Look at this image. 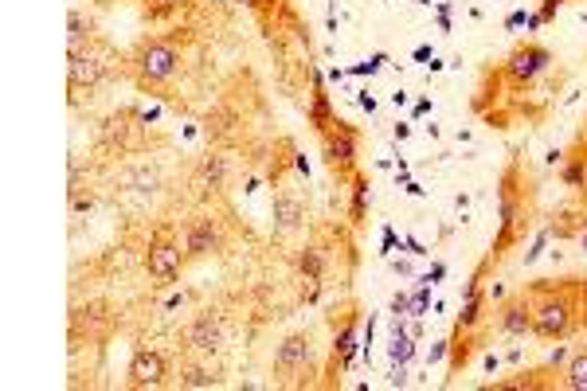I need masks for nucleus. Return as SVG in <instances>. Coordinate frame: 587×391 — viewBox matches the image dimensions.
<instances>
[{
  "label": "nucleus",
  "mask_w": 587,
  "mask_h": 391,
  "mask_svg": "<svg viewBox=\"0 0 587 391\" xmlns=\"http://www.w3.org/2000/svg\"><path fill=\"white\" fill-rule=\"evenodd\" d=\"M560 180H564V188H572V192H584L587 188V137H580V141L564 153V161H560Z\"/></svg>",
  "instance_id": "4468645a"
},
{
  "label": "nucleus",
  "mask_w": 587,
  "mask_h": 391,
  "mask_svg": "<svg viewBox=\"0 0 587 391\" xmlns=\"http://www.w3.org/2000/svg\"><path fill=\"white\" fill-rule=\"evenodd\" d=\"M67 28H71V47H83V44H91L94 40V20L91 16L83 20V12H71Z\"/></svg>",
  "instance_id": "5701e85b"
},
{
  "label": "nucleus",
  "mask_w": 587,
  "mask_h": 391,
  "mask_svg": "<svg viewBox=\"0 0 587 391\" xmlns=\"http://www.w3.org/2000/svg\"><path fill=\"white\" fill-rule=\"evenodd\" d=\"M357 102H361V110H368V114H376V110H380V102H376L368 90H361V94H357Z\"/></svg>",
  "instance_id": "2f4dec72"
},
{
  "label": "nucleus",
  "mask_w": 587,
  "mask_h": 391,
  "mask_svg": "<svg viewBox=\"0 0 587 391\" xmlns=\"http://www.w3.org/2000/svg\"><path fill=\"white\" fill-rule=\"evenodd\" d=\"M184 243L173 231H157L145 247V274L157 282V286H173L184 270Z\"/></svg>",
  "instance_id": "0eeeda50"
},
{
  "label": "nucleus",
  "mask_w": 587,
  "mask_h": 391,
  "mask_svg": "<svg viewBox=\"0 0 587 391\" xmlns=\"http://www.w3.org/2000/svg\"><path fill=\"white\" fill-rule=\"evenodd\" d=\"M497 333H505V337H533V305L525 298V290L497 305Z\"/></svg>",
  "instance_id": "ddd939ff"
},
{
  "label": "nucleus",
  "mask_w": 587,
  "mask_h": 391,
  "mask_svg": "<svg viewBox=\"0 0 587 391\" xmlns=\"http://www.w3.org/2000/svg\"><path fill=\"white\" fill-rule=\"evenodd\" d=\"M216 384H220V376L208 364H184L181 368V388L200 391V388H216Z\"/></svg>",
  "instance_id": "4be33fe9"
},
{
  "label": "nucleus",
  "mask_w": 587,
  "mask_h": 391,
  "mask_svg": "<svg viewBox=\"0 0 587 391\" xmlns=\"http://www.w3.org/2000/svg\"><path fill=\"white\" fill-rule=\"evenodd\" d=\"M392 133H396V141H407V137H411V126H407V122H396Z\"/></svg>",
  "instance_id": "c9c22d12"
},
{
  "label": "nucleus",
  "mask_w": 587,
  "mask_h": 391,
  "mask_svg": "<svg viewBox=\"0 0 587 391\" xmlns=\"http://www.w3.org/2000/svg\"><path fill=\"white\" fill-rule=\"evenodd\" d=\"M396 247H400V243H396V231H392V227H384V255H392Z\"/></svg>",
  "instance_id": "473e14b6"
},
{
  "label": "nucleus",
  "mask_w": 587,
  "mask_h": 391,
  "mask_svg": "<svg viewBox=\"0 0 587 391\" xmlns=\"http://www.w3.org/2000/svg\"><path fill=\"white\" fill-rule=\"evenodd\" d=\"M407 255H427V247H423L415 235H407Z\"/></svg>",
  "instance_id": "f704fd0d"
},
{
  "label": "nucleus",
  "mask_w": 587,
  "mask_h": 391,
  "mask_svg": "<svg viewBox=\"0 0 587 391\" xmlns=\"http://www.w3.org/2000/svg\"><path fill=\"white\" fill-rule=\"evenodd\" d=\"M392 270H396V274H411V262H407V259H392Z\"/></svg>",
  "instance_id": "4c0bfd02"
},
{
  "label": "nucleus",
  "mask_w": 587,
  "mask_h": 391,
  "mask_svg": "<svg viewBox=\"0 0 587 391\" xmlns=\"http://www.w3.org/2000/svg\"><path fill=\"white\" fill-rule=\"evenodd\" d=\"M560 388L587 391V348L572 352V356L564 360V368H560Z\"/></svg>",
  "instance_id": "6ab92c4d"
},
{
  "label": "nucleus",
  "mask_w": 587,
  "mask_h": 391,
  "mask_svg": "<svg viewBox=\"0 0 587 391\" xmlns=\"http://www.w3.org/2000/svg\"><path fill=\"white\" fill-rule=\"evenodd\" d=\"M419 4H439V0H419Z\"/></svg>",
  "instance_id": "ea45409f"
},
{
  "label": "nucleus",
  "mask_w": 587,
  "mask_h": 391,
  "mask_svg": "<svg viewBox=\"0 0 587 391\" xmlns=\"http://www.w3.org/2000/svg\"><path fill=\"white\" fill-rule=\"evenodd\" d=\"M114 67H118L114 47L102 44L98 36H94L91 44L71 47V67H67V75H71V90H94L98 83H106V79L114 75Z\"/></svg>",
  "instance_id": "20e7f679"
},
{
  "label": "nucleus",
  "mask_w": 587,
  "mask_h": 391,
  "mask_svg": "<svg viewBox=\"0 0 587 391\" xmlns=\"http://www.w3.org/2000/svg\"><path fill=\"white\" fill-rule=\"evenodd\" d=\"M427 305H431V282L419 278V286L411 294V317H427Z\"/></svg>",
  "instance_id": "393cba45"
},
{
  "label": "nucleus",
  "mask_w": 587,
  "mask_h": 391,
  "mask_svg": "<svg viewBox=\"0 0 587 391\" xmlns=\"http://www.w3.org/2000/svg\"><path fill=\"white\" fill-rule=\"evenodd\" d=\"M423 278H427V282H431V286H439V282H443V278H447V266H443V262H435V266H431V270H427V274H423Z\"/></svg>",
  "instance_id": "7c9ffc66"
},
{
  "label": "nucleus",
  "mask_w": 587,
  "mask_h": 391,
  "mask_svg": "<svg viewBox=\"0 0 587 391\" xmlns=\"http://www.w3.org/2000/svg\"><path fill=\"white\" fill-rule=\"evenodd\" d=\"M548 235H552V227H544L541 235L533 239V247L525 251V266H533V262H537V259H541V255H544V247H548Z\"/></svg>",
  "instance_id": "a878e982"
},
{
  "label": "nucleus",
  "mask_w": 587,
  "mask_h": 391,
  "mask_svg": "<svg viewBox=\"0 0 587 391\" xmlns=\"http://www.w3.org/2000/svg\"><path fill=\"white\" fill-rule=\"evenodd\" d=\"M415 59H419V63H427V59H435V51H431V47L423 44V47H415Z\"/></svg>",
  "instance_id": "e433bc0d"
},
{
  "label": "nucleus",
  "mask_w": 587,
  "mask_h": 391,
  "mask_svg": "<svg viewBox=\"0 0 587 391\" xmlns=\"http://www.w3.org/2000/svg\"><path fill=\"white\" fill-rule=\"evenodd\" d=\"M349 192H353V200H349V219H353V227H364L368 223V200H372V192H368V176L364 173H353L349 176Z\"/></svg>",
  "instance_id": "aec40b11"
},
{
  "label": "nucleus",
  "mask_w": 587,
  "mask_h": 391,
  "mask_svg": "<svg viewBox=\"0 0 587 391\" xmlns=\"http://www.w3.org/2000/svg\"><path fill=\"white\" fill-rule=\"evenodd\" d=\"M548 67H552V51L544 44H537V40H529V44H517L505 55L501 79H509V87L525 90V87H533Z\"/></svg>",
  "instance_id": "6e6552de"
},
{
  "label": "nucleus",
  "mask_w": 587,
  "mask_h": 391,
  "mask_svg": "<svg viewBox=\"0 0 587 391\" xmlns=\"http://www.w3.org/2000/svg\"><path fill=\"white\" fill-rule=\"evenodd\" d=\"M130 71H134V83L145 94H153V90H161L177 71H181V51L169 44V40H161V36H149V40H141V44L130 51Z\"/></svg>",
  "instance_id": "f03ea898"
},
{
  "label": "nucleus",
  "mask_w": 587,
  "mask_h": 391,
  "mask_svg": "<svg viewBox=\"0 0 587 391\" xmlns=\"http://www.w3.org/2000/svg\"><path fill=\"white\" fill-rule=\"evenodd\" d=\"M525 298L537 341H568L587 329V278H541L525 286Z\"/></svg>",
  "instance_id": "f257e3e1"
},
{
  "label": "nucleus",
  "mask_w": 587,
  "mask_h": 391,
  "mask_svg": "<svg viewBox=\"0 0 587 391\" xmlns=\"http://www.w3.org/2000/svg\"><path fill=\"white\" fill-rule=\"evenodd\" d=\"M294 266H298V274L310 282L306 302H314L317 294H321V278H325V251H321V247H302L298 259H294Z\"/></svg>",
  "instance_id": "f3484780"
},
{
  "label": "nucleus",
  "mask_w": 587,
  "mask_h": 391,
  "mask_svg": "<svg viewBox=\"0 0 587 391\" xmlns=\"http://www.w3.org/2000/svg\"><path fill=\"white\" fill-rule=\"evenodd\" d=\"M486 313V290H482V270L466 282V294H462V313H458V329H478Z\"/></svg>",
  "instance_id": "dca6fc26"
},
{
  "label": "nucleus",
  "mask_w": 587,
  "mask_h": 391,
  "mask_svg": "<svg viewBox=\"0 0 587 391\" xmlns=\"http://www.w3.org/2000/svg\"><path fill=\"white\" fill-rule=\"evenodd\" d=\"M224 341H227V325L220 309H200L184 325V348H192V352H220Z\"/></svg>",
  "instance_id": "1a4fd4ad"
},
{
  "label": "nucleus",
  "mask_w": 587,
  "mask_h": 391,
  "mask_svg": "<svg viewBox=\"0 0 587 391\" xmlns=\"http://www.w3.org/2000/svg\"><path fill=\"white\" fill-rule=\"evenodd\" d=\"M415 333L411 329H392V341H388V360L392 364H411L415 360Z\"/></svg>",
  "instance_id": "412c9836"
},
{
  "label": "nucleus",
  "mask_w": 587,
  "mask_h": 391,
  "mask_svg": "<svg viewBox=\"0 0 587 391\" xmlns=\"http://www.w3.org/2000/svg\"><path fill=\"white\" fill-rule=\"evenodd\" d=\"M443 356H451V341H435L431 352H427V364H439Z\"/></svg>",
  "instance_id": "c756f323"
},
{
  "label": "nucleus",
  "mask_w": 587,
  "mask_h": 391,
  "mask_svg": "<svg viewBox=\"0 0 587 391\" xmlns=\"http://www.w3.org/2000/svg\"><path fill=\"white\" fill-rule=\"evenodd\" d=\"M392 317H411V294L400 290V294L392 298Z\"/></svg>",
  "instance_id": "c85d7f7f"
},
{
  "label": "nucleus",
  "mask_w": 587,
  "mask_h": 391,
  "mask_svg": "<svg viewBox=\"0 0 587 391\" xmlns=\"http://www.w3.org/2000/svg\"><path fill=\"white\" fill-rule=\"evenodd\" d=\"M184 4H192V0H141V8H145L153 20H165V16L181 12Z\"/></svg>",
  "instance_id": "b1692460"
},
{
  "label": "nucleus",
  "mask_w": 587,
  "mask_h": 391,
  "mask_svg": "<svg viewBox=\"0 0 587 391\" xmlns=\"http://www.w3.org/2000/svg\"><path fill=\"white\" fill-rule=\"evenodd\" d=\"M423 114H431V98H419L415 110H411V118H423Z\"/></svg>",
  "instance_id": "72a5a7b5"
},
{
  "label": "nucleus",
  "mask_w": 587,
  "mask_h": 391,
  "mask_svg": "<svg viewBox=\"0 0 587 391\" xmlns=\"http://www.w3.org/2000/svg\"><path fill=\"white\" fill-rule=\"evenodd\" d=\"M306 118H310V126L317 133H325L333 122H337V114H333V102H329V94H325V83H321V75L314 71V94H310V110H306Z\"/></svg>",
  "instance_id": "a211bd4d"
},
{
  "label": "nucleus",
  "mask_w": 587,
  "mask_h": 391,
  "mask_svg": "<svg viewBox=\"0 0 587 391\" xmlns=\"http://www.w3.org/2000/svg\"><path fill=\"white\" fill-rule=\"evenodd\" d=\"M329 325H333V368H329V376H337V380H341V376L353 368L357 348H361V337H364L361 309H357L353 302L341 305V317H337V309H333Z\"/></svg>",
  "instance_id": "423d86ee"
},
{
  "label": "nucleus",
  "mask_w": 587,
  "mask_h": 391,
  "mask_svg": "<svg viewBox=\"0 0 587 391\" xmlns=\"http://www.w3.org/2000/svg\"><path fill=\"white\" fill-rule=\"evenodd\" d=\"M321 137V157H325V165H329V173L337 176V180H349V176L357 173V157H361V130L353 126V122H333L325 133H317Z\"/></svg>",
  "instance_id": "39448f33"
},
{
  "label": "nucleus",
  "mask_w": 587,
  "mask_h": 391,
  "mask_svg": "<svg viewBox=\"0 0 587 391\" xmlns=\"http://www.w3.org/2000/svg\"><path fill=\"white\" fill-rule=\"evenodd\" d=\"M580 247L587 251V223H584V231H580Z\"/></svg>",
  "instance_id": "58836bf2"
},
{
  "label": "nucleus",
  "mask_w": 587,
  "mask_h": 391,
  "mask_svg": "<svg viewBox=\"0 0 587 391\" xmlns=\"http://www.w3.org/2000/svg\"><path fill=\"white\" fill-rule=\"evenodd\" d=\"M181 243H184V255L188 259H204V255H216L224 247V235H220V223L212 216H196L184 223L181 231Z\"/></svg>",
  "instance_id": "f8f14e48"
},
{
  "label": "nucleus",
  "mask_w": 587,
  "mask_h": 391,
  "mask_svg": "<svg viewBox=\"0 0 587 391\" xmlns=\"http://www.w3.org/2000/svg\"><path fill=\"white\" fill-rule=\"evenodd\" d=\"M517 184H521V169H505V176H501V231H497V239H494L490 262H501L509 243L525 239L529 216H525V196L517 192Z\"/></svg>",
  "instance_id": "7ed1b4c3"
},
{
  "label": "nucleus",
  "mask_w": 587,
  "mask_h": 391,
  "mask_svg": "<svg viewBox=\"0 0 587 391\" xmlns=\"http://www.w3.org/2000/svg\"><path fill=\"white\" fill-rule=\"evenodd\" d=\"M529 20H533V12H525V8H517V12H509V16H505V32H517V28H529Z\"/></svg>",
  "instance_id": "bb28decb"
},
{
  "label": "nucleus",
  "mask_w": 587,
  "mask_h": 391,
  "mask_svg": "<svg viewBox=\"0 0 587 391\" xmlns=\"http://www.w3.org/2000/svg\"><path fill=\"white\" fill-rule=\"evenodd\" d=\"M564 4H568V0H541V8H537L541 24H552V20H556V12H560Z\"/></svg>",
  "instance_id": "cd10ccee"
},
{
  "label": "nucleus",
  "mask_w": 587,
  "mask_h": 391,
  "mask_svg": "<svg viewBox=\"0 0 587 391\" xmlns=\"http://www.w3.org/2000/svg\"><path fill=\"white\" fill-rule=\"evenodd\" d=\"M306 219V208L294 192H274V235H290L298 231Z\"/></svg>",
  "instance_id": "2eb2a0df"
},
{
  "label": "nucleus",
  "mask_w": 587,
  "mask_h": 391,
  "mask_svg": "<svg viewBox=\"0 0 587 391\" xmlns=\"http://www.w3.org/2000/svg\"><path fill=\"white\" fill-rule=\"evenodd\" d=\"M314 360V337L310 333H290L282 345L274 348V376L290 380L298 372H306Z\"/></svg>",
  "instance_id": "9b49d317"
},
{
  "label": "nucleus",
  "mask_w": 587,
  "mask_h": 391,
  "mask_svg": "<svg viewBox=\"0 0 587 391\" xmlns=\"http://www.w3.org/2000/svg\"><path fill=\"white\" fill-rule=\"evenodd\" d=\"M169 380V356L157 352V348H137L130 356V368H126V384L137 391L145 388H161Z\"/></svg>",
  "instance_id": "9d476101"
}]
</instances>
